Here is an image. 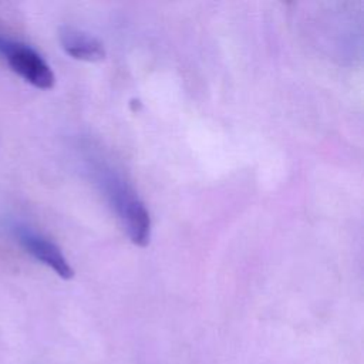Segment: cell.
<instances>
[{
	"mask_svg": "<svg viewBox=\"0 0 364 364\" xmlns=\"http://www.w3.org/2000/svg\"><path fill=\"white\" fill-rule=\"evenodd\" d=\"M58 37L63 50L75 60L94 63L105 57V48L102 43L82 30L74 27H63Z\"/></svg>",
	"mask_w": 364,
	"mask_h": 364,
	"instance_id": "cell-4",
	"label": "cell"
},
{
	"mask_svg": "<svg viewBox=\"0 0 364 364\" xmlns=\"http://www.w3.org/2000/svg\"><path fill=\"white\" fill-rule=\"evenodd\" d=\"M0 55L24 81L38 90L54 87L55 77L47 61L30 46L0 34Z\"/></svg>",
	"mask_w": 364,
	"mask_h": 364,
	"instance_id": "cell-2",
	"label": "cell"
},
{
	"mask_svg": "<svg viewBox=\"0 0 364 364\" xmlns=\"http://www.w3.org/2000/svg\"><path fill=\"white\" fill-rule=\"evenodd\" d=\"M102 185L129 240L136 246H146L151 237V218L144 202L124 179L112 172L102 176Z\"/></svg>",
	"mask_w": 364,
	"mask_h": 364,
	"instance_id": "cell-1",
	"label": "cell"
},
{
	"mask_svg": "<svg viewBox=\"0 0 364 364\" xmlns=\"http://www.w3.org/2000/svg\"><path fill=\"white\" fill-rule=\"evenodd\" d=\"M13 232L27 253H30L40 263L50 267L61 279L68 280L74 276L73 267L54 242L33 230L30 226L21 223L14 225Z\"/></svg>",
	"mask_w": 364,
	"mask_h": 364,
	"instance_id": "cell-3",
	"label": "cell"
}]
</instances>
